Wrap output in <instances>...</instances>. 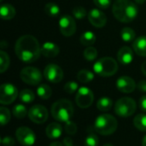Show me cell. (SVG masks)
Instances as JSON below:
<instances>
[{
	"label": "cell",
	"instance_id": "obj_26",
	"mask_svg": "<svg viewBox=\"0 0 146 146\" xmlns=\"http://www.w3.org/2000/svg\"><path fill=\"white\" fill-rule=\"evenodd\" d=\"M134 127L141 132H146V114H139L133 120Z\"/></svg>",
	"mask_w": 146,
	"mask_h": 146
},
{
	"label": "cell",
	"instance_id": "obj_18",
	"mask_svg": "<svg viewBox=\"0 0 146 146\" xmlns=\"http://www.w3.org/2000/svg\"><path fill=\"white\" fill-rule=\"evenodd\" d=\"M46 136L50 139H57L62 136V127L59 123L52 122L49 124L45 129Z\"/></svg>",
	"mask_w": 146,
	"mask_h": 146
},
{
	"label": "cell",
	"instance_id": "obj_43",
	"mask_svg": "<svg viewBox=\"0 0 146 146\" xmlns=\"http://www.w3.org/2000/svg\"><path fill=\"white\" fill-rule=\"evenodd\" d=\"M49 146H64L63 144L60 143V142H57V141H55V142H52Z\"/></svg>",
	"mask_w": 146,
	"mask_h": 146
},
{
	"label": "cell",
	"instance_id": "obj_46",
	"mask_svg": "<svg viewBox=\"0 0 146 146\" xmlns=\"http://www.w3.org/2000/svg\"><path fill=\"white\" fill-rule=\"evenodd\" d=\"M104 146H114L113 145H111V144H105Z\"/></svg>",
	"mask_w": 146,
	"mask_h": 146
},
{
	"label": "cell",
	"instance_id": "obj_10",
	"mask_svg": "<svg viewBox=\"0 0 146 146\" xmlns=\"http://www.w3.org/2000/svg\"><path fill=\"white\" fill-rule=\"evenodd\" d=\"M48 110L47 109L39 104H36L30 108L28 110V117L31 121L36 124H42L45 122L48 119Z\"/></svg>",
	"mask_w": 146,
	"mask_h": 146
},
{
	"label": "cell",
	"instance_id": "obj_20",
	"mask_svg": "<svg viewBox=\"0 0 146 146\" xmlns=\"http://www.w3.org/2000/svg\"><path fill=\"white\" fill-rule=\"evenodd\" d=\"M0 15L3 20H11L15 15V9L9 3L3 4L0 8Z\"/></svg>",
	"mask_w": 146,
	"mask_h": 146
},
{
	"label": "cell",
	"instance_id": "obj_4",
	"mask_svg": "<svg viewBox=\"0 0 146 146\" xmlns=\"http://www.w3.org/2000/svg\"><path fill=\"white\" fill-rule=\"evenodd\" d=\"M118 127L116 119L110 114H103L97 117L94 122L96 132L101 135L108 136L113 134Z\"/></svg>",
	"mask_w": 146,
	"mask_h": 146
},
{
	"label": "cell",
	"instance_id": "obj_1",
	"mask_svg": "<svg viewBox=\"0 0 146 146\" xmlns=\"http://www.w3.org/2000/svg\"><path fill=\"white\" fill-rule=\"evenodd\" d=\"M17 57L25 63H32L37 61L41 55V47L37 38L30 34L20 37L15 47Z\"/></svg>",
	"mask_w": 146,
	"mask_h": 146
},
{
	"label": "cell",
	"instance_id": "obj_37",
	"mask_svg": "<svg viewBox=\"0 0 146 146\" xmlns=\"http://www.w3.org/2000/svg\"><path fill=\"white\" fill-rule=\"evenodd\" d=\"M94 3L100 9H108L110 5L111 0H93Z\"/></svg>",
	"mask_w": 146,
	"mask_h": 146
},
{
	"label": "cell",
	"instance_id": "obj_13",
	"mask_svg": "<svg viewBox=\"0 0 146 146\" xmlns=\"http://www.w3.org/2000/svg\"><path fill=\"white\" fill-rule=\"evenodd\" d=\"M44 78L51 83H59L63 79V70L56 64L50 63L44 70Z\"/></svg>",
	"mask_w": 146,
	"mask_h": 146
},
{
	"label": "cell",
	"instance_id": "obj_28",
	"mask_svg": "<svg viewBox=\"0 0 146 146\" xmlns=\"http://www.w3.org/2000/svg\"><path fill=\"white\" fill-rule=\"evenodd\" d=\"M44 12H45V14H47L48 15H50L51 17H56L60 14L61 9L56 3H48L44 6Z\"/></svg>",
	"mask_w": 146,
	"mask_h": 146
},
{
	"label": "cell",
	"instance_id": "obj_21",
	"mask_svg": "<svg viewBox=\"0 0 146 146\" xmlns=\"http://www.w3.org/2000/svg\"><path fill=\"white\" fill-rule=\"evenodd\" d=\"M96 40H97L96 35L94 34V33L91 31L85 32L80 38V43L85 46H92L93 44H95Z\"/></svg>",
	"mask_w": 146,
	"mask_h": 146
},
{
	"label": "cell",
	"instance_id": "obj_19",
	"mask_svg": "<svg viewBox=\"0 0 146 146\" xmlns=\"http://www.w3.org/2000/svg\"><path fill=\"white\" fill-rule=\"evenodd\" d=\"M133 50L139 56H146V36H139L133 43Z\"/></svg>",
	"mask_w": 146,
	"mask_h": 146
},
{
	"label": "cell",
	"instance_id": "obj_30",
	"mask_svg": "<svg viewBox=\"0 0 146 146\" xmlns=\"http://www.w3.org/2000/svg\"><path fill=\"white\" fill-rule=\"evenodd\" d=\"M9 63H10V60L9 55L5 51L1 50L0 51V72L4 73L9 68Z\"/></svg>",
	"mask_w": 146,
	"mask_h": 146
},
{
	"label": "cell",
	"instance_id": "obj_8",
	"mask_svg": "<svg viewBox=\"0 0 146 146\" xmlns=\"http://www.w3.org/2000/svg\"><path fill=\"white\" fill-rule=\"evenodd\" d=\"M18 97L17 88L9 83L3 84L0 86V104L7 105L12 104Z\"/></svg>",
	"mask_w": 146,
	"mask_h": 146
},
{
	"label": "cell",
	"instance_id": "obj_35",
	"mask_svg": "<svg viewBox=\"0 0 146 146\" xmlns=\"http://www.w3.org/2000/svg\"><path fill=\"white\" fill-rule=\"evenodd\" d=\"M78 84L74 81H69L64 86V92L68 94H73L75 92H78Z\"/></svg>",
	"mask_w": 146,
	"mask_h": 146
},
{
	"label": "cell",
	"instance_id": "obj_15",
	"mask_svg": "<svg viewBox=\"0 0 146 146\" xmlns=\"http://www.w3.org/2000/svg\"><path fill=\"white\" fill-rule=\"evenodd\" d=\"M88 19L91 24L98 28L104 27L107 22V17L105 14L98 9H92L88 14Z\"/></svg>",
	"mask_w": 146,
	"mask_h": 146
},
{
	"label": "cell",
	"instance_id": "obj_40",
	"mask_svg": "<svg viewBox=\"0 0 146 146\" xmlns=\"http://www.w3.org/2000/svg\"><path fill=\"white\" fill-rule=\"evenodd\" d=\"M137 87L141 92H146V80H140L138 83Z\"/></svg>",
	"mask_w": 146,
	"mask_h": 146
},
{
	"label": "cell",
	"instance_id": "obj_11",
	"mask_svg": "<svg viewBox=\"0 0 146 146\" xmlns=\"http://www.w3.org/2000/svg\"><path fill=\"white\" fill-rule=\"evenodd\" d=\"M15 137L18 142L23 146H32L36 141L34 133L27 127H21L15 132Z\"/></svg>",
	"mask_w": 146,
	"mask_h": 146
},
{
	"label": "cell",
	"instance_id": "obj_29",
	"mask_svg": "<svg viewBox=\"0 0 146 146\" xmlns=\"http://www.w3.org/2000/svg\"><path fill=\"white\" fill-rule=\"evenodd\" d=\"M12 114L17 119H23L27 115H28L27 108L22 104H16L14 106L12 109Z\"/></svg>",
	"mask_w": 146,
	"mask_h": 146
},
{
	"label": "cell",
	"instance_id": "obj_38",
	"mask_svg": "<svg viewBox=\"0 0 146 146\" xmlns=\"http://www.w3.org/2000/svg\"><path fill=\"white\" fill-rule=\"evenodd\" d=\"M2 145L3 146H14L15 145V140L11 138V137H4L1 140Z\"/></svg>",
	"mask_w": 146,
	"mask_h": 146
},
{
	"label": "cell",
	"instance_id": "obj_5",
	"mask_svg": "<svg viewBox=\"0 0 146 146\" xmlns=\"http://www.w3.org/2000/svg\"><path fill=\"white\" fill-rule=\"evenodd\" d=\"M93 70L99 76L110 77L118 71V63L112 57H103L94 63Z\"/></svg>",
	"mask_w": 146,
	"mask_h": 146
},
{
	"label": "cell",
	"instance_id": "obj_23",
	"mask_svg": "<svg viewBox=\"0 0 146 146\" xmlns=\"http://www.w3.org/2000/svg\"><path fill=\"white\" fill-rule=\"evenodd\" d=\"M37 94L38 96L43 99V100H46V99H49L51 95H52V90L51 88L46 85V84H41L38 89H37Z\"/></svg>",
	"mask_w": 146,
	"mask_h": 146
},
{
	"label": "cell",
	"instance_id": "obj_24",
	"mask_svg": "<svg viewBox=\"0 0 146 146\" xmlns=\"http://www.w3.org/2000/svg\"><path fill=\"white\" fill-rule=\"evenodd\" d=\"M121 39L123 41H125L127 43H129V42H132V41L135 40L136 33H135L133 29H132L131 27H126L121 29Z\"/></svg>",
	"mask_w": 146,
	"mask_h": 146
},
{
	"label": "cell",
	"instance_id": "obj_31",
	"mask_svg": "<svg viewBox=\"0 0 146 146\" xmlns=\"http://www.w3.org/2000/svg\"><path fill=\"white\" fill-rule=\"evenodd\" d=\"M83 55H84V57L87 61L92 62L98 56V50H96V48H94L92 46H87V48L85 49V50L83 52Z\"/></svg>",
	"mask_w": 146,
	"mask_h": 146
},
{
	"label": "cell",
	"instance_id": "obj_22",
	"mask_svg": "<svg viewBox=\"0 0 146 146\" xmlns=\"http://www.w3.org/2000/svg\"><path fill=\"white\" fill-rule=\"evenodd\" d=\"M77 79L80 82L86 84V83H89L93 80L94 74L92 72H91L90 70L82 69V70L79 71V73L77 74Z\"/></svg>",
	"mask_w": 146,
	"mask_h": 146
},
{
	"label": "cell",
	"instance_id": "obj_25",
	"mask_svg": "<svg viewBox=\"0 0 146 146\" xmlns=\"http://www.w3.org/2000/svg\"><path fill=\"white\" fill-rule=\"evenodd\" d=\"M113 105V102L111 100V98H107V97H104L98 99V103H97V108L100 110V111H109Z\"/></svg>",
	"mask_w": 146,
	"mask_h": 146
},
{
	"label": "cell",
	"instance_id": "obj_45",
	"mask_svg": "<svg viewBox=\"0 0 146 146\" xmlns=\"http://www.w3.org/2000/svg\"><path fill=\"white\" fill-rule=\"evenodd\" d=\"M134 1H135L137 3H139V4H143L146 0H134Z\"/></svg>",
	"mask_w": 146,
	"mask_h": 146
},
{
	"label": "cell",
	"instance_id": "obj_33",
	"mask_svg": "<svg viewBox=\"0 0 146 146\" xmlns=\"http://www.w3.org/2000/svg\"><path fill=\"white\" fill-rule=\"evenodd\" d=\"M98 144H99L98 137L93 133H89L85 139V146H98Z\"/></svg>",
	"mask_w": 146,
	"mask_h": 146
},
{
	"label": "cell",
	"instance_id": "obj_27",
	"mask_svg": "<svg viewBox=\"0 0 146 146\" xmlns=\"http://www.w3.org/2000/svg\"><path fill=\"white\" fill-rule=\"evenodd\" d=\"M19 98L21 102H23L25 104H30L34 101L35 95L33 91H31L29 89H24L20 92Z\"/></svg>",
	"mask_w": 146,
	"mask_h": 146
},
{
	"label": "cell",
	"instance_id": "obj_44",
	"mask_svg": "<svg viewBox=\"0 0 146 146\" xmlns=\"http://www.w3.org/2000/svg\"><path fill=\"white\" fill-rule=\"evenodd\" d=\"M142 146H146V135H145V137L142 139Z\"/></svg>",
	"mask_w": 146,
	"mask_h": 146
},
{
	"label": "cell",
	"instance_id": "obj_42",
	"mask_svg": "<svg viewBox=\"0 0 146 146\" xmlns=\"http://www.w3.org/2000/svg\"><path fill=\"white\" fill-rule=\"evenodd\" d=\"M141 71H142V73L144 74V75L146 76V61L145 62H144L142 63V65H141Z\"/></svg>",
	"mask_w": 146,
	"mask_h": 146
},
{
	"label": "cell",
	"instance_id": "obj_7",
	"mask_svg": "<svg viewBox=\"0 0 146 146\" xmlns=\"http://www.w3.org/2000/svg\"><path fill=\"white\" fill-rule=\"evenodd\" d=\"M20 77L24 83L31 86L38 85L43 78L39 69L34 67H26L22 68L20 73Z\"/></svg>",
	"mask_w": 146,
	"mask_h": 146
},
{
	"label": "cell",
	"instance_id": "obj_39",
	"mask_svg": "<svg viewBox=\"0 0 146 146\" xmlns=\"http://www.w3.org/2000/svg\"><path fill=\"white\" fill-rule=\"evenodd\" d=\"M139 108L140 110L146 113V95H144L140 98L139 99Z\"/></svg>",
	"mask_w": 146,
	"mask_h": 146
},
{
	"label": "cell",
	"instance_id": "obj_14",
	"mask_svg": "<svg viewBox=\"0 0 146 146\" xmlns=\"http://www.w3.org/2000/svg\"><path fill=\"white\" fill-rule=\"evenodd\" d=\"M116 88L123 93H131L136 88L134 80L129 76H121L118 78L115 83Z\"/></svg>",
	"mask_w": 146,
	"mask_h": 146
},
{
	"label": "cell",
	"instance_id": "obj_41",
	"mask_svg": "<svg viewBox=\"0 0 146 146\" xmlns=\"http://www.w3.org/2000/svg\"><path fill=\"white\" fill-rule=\"evenodd\" d=\"M63 145L64 146H73L74 145V142H73V139L69 137H67L63 139V142H62Z\"/></svg>",
	"mask_w": 146,
	"mask_h": 146
},
{
	"label": "cell",
	"instance_id": "obj_47",
	"mask_svg": "<svg viewBox=\"0 0 146 146\" xmlns=\"http://www.w3.org/2000/svg\"><path fill=\"white\" fill-rule=\"evenodd\" d=\"M0 1H3V0H0Z\"/></svg>",
	"mask_w": 146,
	"mask_h": 146
},
{
	"label": "cell",
	"instance_id": "obj_6",
	"mask_svg": "<svg viewBox=\"0 0 146 146\" xmlns=\"http://www.w3.org/2000/svg\"><path fill=\"white\" fill-rule=\"evenodd\" d=\"M136 102L128 97H124L117 100L115 105V112L121 117H129L136 111Z\"/></svg>",
	"mask_w": 146,
	"mask_h": 146
},
{
	"label": "cell",
	"instance_id": "obj_34",
	"mask_svg": "<svg viewBox=\"0 0 146 146\" xmlns=\"http://www.w3.org/2000/svg\"><path fill=\"white\" fill-rule=\"evenodd\" d=\"M86 14L87 13H86V9L84 7H82V6H77V7H74L73 9V15L78 20L85 18Z\"/></svg>",
	"mask_w": 146,
	"mask_h": 146
},
{
	"label": "cell",
	"instance_id": "obj_36",
	"mask_svg": "<svg viewBox=\"0 0 146 146\" xmlns=\"http://www.w3.org/2000/svg\"><path fill=\"white\" fill-rule=\"evenodd\" d=\"M65 131L69 135H74L77 132V126L74 121H68L65 122Z\"/></svg>",
	"mask_w": 146,
	"mask_h": 146
},
{
	"label": "cell",
	"instance_id": "obj_16",
	"mask_svg": "<svg viewBox=\"0 0 146 146\" xmlns=\"http://www.w3.org/2000/svg\"><path fill=\"white\" fill-rule=\"evenodd\" d=\"M117 59L123 65L130 64L133 60V50L128 46L121 47L118 51Z\"/></svg>",
	"mask_w": 146,
	"mask_h": 146
},
{
	"label": "cell",
	"instance_id": "obj_12",
	"mask_svg": "<svg viewBox=\"0 0 146 146\" xmlns=\"http://www.w3.org/2000/svg\"><path fill=\"white\" fill-rule=\"evenodd\" d=\"M59 28L63 36L71 37L76 32V22L71 15H62L59 21Z\"/></svg>",
	"mask_w": 146,
	"mask_h": 146
},
{
	"label": "cell",
	"instance_id": "obj_2",
	"mask_svg": "<svg viewBox=\"0 0 146 146\" xmlns=\"http://www.w3.org/2000/svg\"><path fill=\"white\" fill-rule=\"evenodd\" d=\"M114 16L121 22L129 23L138 15L137 5L130 0H116L112 7Z\"/></svg>",
	"mask_w": 146,
	"mask_h": 146
},
{
	"label": "cell",
	"instance_id": "obj_17",
	"mask_svg": "<svg viewBox=\"0 0 146 146\" xmlns=\"http://www.w3.org/2000/svg\"><path fill=\"white\" fill-rule=\"evenodd\" d=\"M60 52V48L57 44L52 42H45L41 46V54L49 58L56 56Z\"/></svg>",
	"mask_w": 146,
	"mask_h": 146
},
{
	"label": "cell",
	"instance_id": "obj_9",
	"mask_svg": "<svg viewBox=\"0 0 146 146\" xmlns=\"http://www.w3.org/2000/svg\"><path fill=\"white\" fill-rule=\"evenodd\" d=\"M76 104L81 109H87L92 106L94 101V95L91 89L86 86L80 87L75 97Z\"/></svg>",
	"mask_w": 146,
	"mask_h": 146
},
{
	"label": "cell",
	"instance_id": "obj_3",
	"mask_svg": "<svg viewBox=\"0 0 146 146\" xmlns=\"http://www.w3.org/2000/svg\"><path fill=\"white\" fill-rule=\"evenodd\" d=\"M73 104L68 99H60L55 102L51 106V115L53 118L61 122H67L70 121L74 115Z\"/></svg>",
	"mask_w": 146,
	"mask_h": 146
},
{
	"label": "cell",
	"instance_id": "obj_32",
	"mask_svg": "<svg viewBox=\"0 0 146 146\" xmlns=\"http://www.w3.org/2000/svg\"><path fill=\"white\" fill-rule=\"evenodd\" d=\"M10 118H11V115H10L9 110L6 107L2 106L0 108V122H1V125L3 127L6 124H8L10 121Z\"/></svg>",
	"mask_w": 146,
	"mask_h": 146
}]
</instances>
